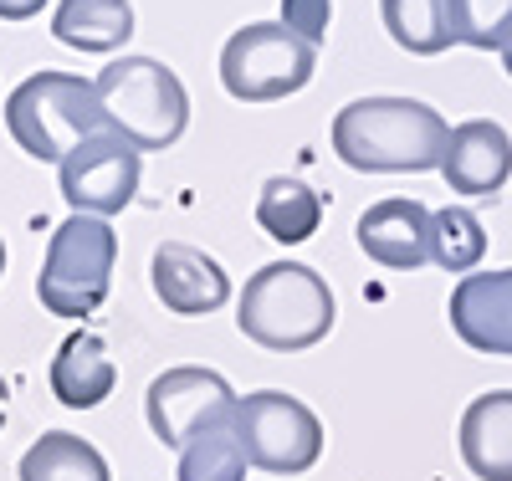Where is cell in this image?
Instances as JSON below:
<instances>
[{
  "label": "cell",
  "mask_w": 512,
  "mask_h": 481,
  "mask_svg": "<svg viewBox=\"0 0 512 481\" xmlns=\"http://www.w3.org/2000/svg\"><path fill=\"white\" fill-rule=\"evenodd\" d=\"M451 123L420 98H354L333 118V154L359 174L441 169Z\"/></svg>",
  "instance_id": "6da1fadb"
},
{
  "label": "cell",
  "mask_w": 512,
  "mask_h": 481,
  "mask_svg": "<svg viewBox=\"0 0 512 481\" xmlns=\"http://www.w3.org/2000/svg\"><path fill=\"white\" fill-rule=\"evenodd\" d=\"M338 302L328 282L303 261H267L236 302V328L267 354H303L333 333Z\"/></svg>",
  "instance_id": "7a4b0ae2"
},
{
  "label": "cell",
  "mask_w": 512,
  "mask_h": 481,
  "mask_svg": "<svg viewBox=\"0 0 512 481\" xmlns=\"http://www.w3.org/2000/svg\"><path fill=\"white\" fill-rule=\"evenodd\" d=\"M6 128L21 144V154L41 164H62L82 139H93L108 128L98 87L77 72H31L16 82V93L6 98Z\"/></svg>",
  "instance_id": "3957f363"
},
{
  "label": "cell",
  "mask_w": 512,
  "mask_h": 481,
  "mask_svg": "<svg viewBox=\"0 0 512 481\" xmlns=\"http://www.w3.org/2000/svg\"><path fill=\"white\" fill-rule=\"evenodd\" d=\"M98 103L113 134H123L134 149L159 154L169 144H180L185 123H190V93L185 82L154 57H118L98 77Z\"/></svg>",
  "instance_id": "277c9868"
},
{
  "label": "cell",
  "mask_w": 512,
  "mask_h": 481,
  "mask_svg": "<svg viewBox=\"0 0 512 481\" xmlns=\"http://www.w3.org/2000/svg\"><path fill=\"white\" fill-rule=\"evenodd\" d=\"M113 267H118V236L103 215H67L52 231L47 256H41L36 297L52 318H93L108 292H113Z\"/></svg>",
  "instance_id": "5b68a950"
},
{
  "label": "cell",
  "mask_w": 512,
  "mask_h": 481,
  "mask_svg": "<svg viewBox=\"0 0 512 481\" xmlns=\"http://www.w3.org/2000/svg\"><path fill=\"white\" fill-rule=\"evenodd\" d=\"M318 72V47L282 21H251L221 47V82L236 103H282Z\"/></svg>",
  "instance_id": "8992f818"
},
{
  "label": "cell",
  "mask_w": 512,
  "mask_h": 481,
  "mask_svg": "<svg viewBox=\"0 0 512 481\" xmlns=\"http://www.w3.org/2000/svg\"><path fill=\"white\" fill-rule=\"evenodd\" d=\"M236 430H241L246 461L272 476L313 471L328 441L323 420L297 395H287V389H256V395L236 400Z\"/></svg>",
  "instance_id": "52a82bcc"
},
{
  "label": "cell",
  "mask_w": 512,
  "mask_h": 481,
  "mask_svg": "<svg viewBox=\"0 0 512 481\" xmlns=\"http://www.w3.org/2000/svg\"><path fill=\"white\" fill-rule=\"evenodd\" d=\"M139 180H144V149H134L123 134H113V128H103V134H93V139H82L57 164L62 200L77 215H103V221L134 205Z\"/></svg>",
  "instance_id": "ba28073f"
},
{
  "label": "cell",
  "mask_w": 512,
  "mask_h": 481,
  "mask_svg": "<svg viewBox=\"0 0 512 481\" xmlns=\"http://www.w3.org/2000/svg\"><path fill=\"white\" fill-rule=\"evenodd\" d=\"M236 410V395L226 374L216 369H200V364H180V369H164L149 395H144V415H149V430L159 435V446L169 451H185V441L195 430L216 425Z\"/></svg>",
  "instance_id": "9c48e42d"
},
{
  "label": "cell",
  "mask_w": 512,
  "mask_h": 481,
  "mask_svg": "<svg viewBox=\"0 0 512 481\" xmlns=\"http://www.w3.org/2000/svg\"><path fill=\"white\" fill-rule=\"evenodd\" d=\"M149 282H154V297L164 302L175 318H210L231 302V277L216 256H205L185 241H164L154 246V261H149Z\"/></svg>",
  "instance_id": "30bf717a"
},
{
  "label": "cell",
  "mask_w": 512,
  "mask_h": 481,
  "mask_svg": "<svg viewBox=\"0 0 512 481\" xmlns=\"http://www.w3.org/2000/svg\"><path fill=\"white\" fill-rule=\"evenodd\" d=\"M451 333L492 359H512V267L502 272H466L451 287Z\"/></svg>",
  "instance_id": "8fae6325"
},
{
  "label": "cell",
  "mask_w": 512,
  "mask_h": 481,
  "mask_svg": "<svg viewBox=\"0 0 512 481\" xmlns=\"http://www.w3.org/2000/svg\"><path fill=\"white\" fill-rule=\"evenodd\" d=\"M441 180L451 195H477L492 200L512 180V139L497 118H466L451 128L446 154H441Z\"/></svg>",
  "instance_id": "7c38bea8"
},
{
  "label": "cell",
  "mask_w": 512,
  "mask_h": 481,
  "mask_svg": "<svg viewBox=\"0 0 512 481\" xmlns=\"http://www.w3.org/2000/svg\"><path fill=\"white\" fill-rule=\"evenodd\" d=\"M359 251L369 261L390 272H415L431 261V210L410 195H390V200H374L364 215H359Z\"/></svg>",
  "instance_id": "4fadbf2b"
},
{
  "label": "cell",
  "mask_w": 512,
  "mask_h": 481,
  "mask_svg": "<svg viewBox=\"0 0 512 481\" xmlns=\"http://www.w3.org/2000/svg\"><path fill=\"white\" fill-rule=\"evenodd\" d=\"M461 461L477 481H512V389H487L466 405Z\"/></svg>",
  "instance_id": "5bb4252c"
},
{
  "label": "cell",
  "mask_w": 512,
  "mask_h": 481,
  "mask_svg": "<svg viewBox=\"0 0 512 481\" xmlns=\"http://www.w3.org/2000/svg\"><path fill=\"white\" fill-rule=\"evenodd\" d=\"M52 395L67 405V410H98L108 395H113V384H118V369L108 359V343L88 328H77L62 338L57 348V359H52Z\"/></svg>",
  "instance_id": "9a60e30c"
},
{
  "label": "cell",
  "mask_w": 512,
  "mask_h": 481,
  "mask_svg": "<svg viewBox=\"0 0 512 481\" xmlns=\"http://www.w3.org/2000/svg\"><path fill=\"white\" fill-rule=\"evenodd\" d=\"M52 36L77 52H118L134 36V6L128 0H62L52 11Z\"/></svg>",
  "instance_id": "2e32d148"
},
{
  "label": "cell",
  "mask_w": 512,
  "mask_h": 481,
  "mask_svg": "<svg viewBox=\"0 0 512 481\" xmlns=\"http://www.w3.org/2000/svg\"><path fill=\"white\" fill-rule=\"evenodd\" d=\"M256 226H262L272 241H282V246L308 241L323 226V195L308 190L303 180L272 174V180L262 185V195H256Z\"/></svg>",
  "instance_id": "e0dca14e"
},
{
  "label": "cell",
  "mask_w": 512,
  "mask_h": 481,
  "mask_svg": "<svg viewBox=\"0 0 512 481\" xmlns=\"http://www.w3.org/2000/svg\"><path fill=\"white\" fill-rule=\"evenodd\" d=\"M21 481H113L103 451L72 430H47L21 456Z\"/></svg>",
  "instance_id": "ac0fdd59"
},
{
  "label": "cell",
  "mask_w": 512,
  "mask_h": 481,
  "mask_svg": "<svg viewBox=\"0 0 512 481\" xmlns=\"http://www.w3.org/2000/svg\"><path fill=\"white\" fill-rule=\"evenodd\" d=\"M379 16L390 41L410 57H441L456 41L451 0H379Z\"/></svg>",
  "instance_id": "d6986e66"
},
{
  "label": "cell",
  "mask_w": 512,
  "mask_h": 481,
  "mask_svg": "<svg viewBox=\"0 0 512 481\" xmlns=\"http://www.w3.org/2000/svg\"><path fill=\"white\" fill-rule=\"evenodd\" d=\"M246 446L236 430V410L216 425L195 430L180 451V481H246Z\"/></svg>",
  "instance_id": "ffe728a7"
},
{
  "label": "cell",
  "mask_w": 512,
  "mask_h": 481,
  "mask_svg": "<svg viewBox=\"0 0 512 481\" xmlns=\"http://www.w3.org/2000/svg\"><path fill=\"white\" fill-rule=\"evenodd\" d=\"M487 256V226L477 221V210L466 205H441L431 210V261L451 277L477 272V261Z\"/></svg>",
  "instance_id": "44dd1931"
},
{
  "label": "cell",
  "mask_w": 512,
  "mask_h": 481,
  "mask_svg": "<svg viewBox=\"0 0 512 481\" xmlns=\"http://www.w3.org/2000/svg\"><path fill=\"white\" fill-rule=\"evenodd\" d=\"M456 41L477 52H507L512 47V0H451Z\"/></svg>",
  "instance_id": "7402d4cb"
},
{
  "label": "cell",
  "mask_w": 512,
  "mask_h": 481,
  "mask_svg": "<svg viewBox=\"0 0 512 481\" xmlns=\"http://www.w3.org/2000/svg\"><path fill=\"white\" fill-rule=\"evenodd\" d=\"M328 21H333V0H282V26L313 41V47L328 36Z\"/></svg>",
  "instance_id": "603a6c76"
},
{
  "label": "cell",
  "mask_w": 512,
  "mask_h": 481,
  "mask_svg": "<svg viewBox=\"0 0 512 481\" xmlns=\"http://www.w3.org/2000/svg\"><path fill=\"white\" fill-rule=\"evenodd\" d=\"M41 6L47 0H0V21H31V16H41Z\"/></svg>",
  "instance_id": "cb8c5ba5"
},
{
  "label": "cell",
  "mask_w": 512,
  "mask_h": 481,
  "mask_svg": "<svg viewBox=\"0 0 512 481\" xmlns=\"http://www.w3.org/2000/svg\"><path fill=\"white\" fill-rule=\"evenodd\" d=\"M6 400H11V389H6V379H0V430H6Z\"/></svg>",
  "instance_id": "d4e9b609"
},
{
  "label": "cell",
  "mask_w": 512,
  "mask_h": 481,
  "mask_svg": "<svg viewBox=\"0 0 512 481\" xmlns=\"http://www.w3.org/2000/svg\"><path fill=\"white\" fill-rule=\"evenodd\" d=\"M502 67H507V77H512V47H507V52H502Z\"/></svg>",
  "instance_id": "484cf974"
},
{
  "label": "cell",
  "mask_w": 512,
  "mask_h": 481,
  "mask_svg": "<svg viewBox=\"0 0 512 481\" xmlns=\"http://www.w3.org/2000/svg\"><path fill=\"white\" fill-rule=\"evenodd\" d=\"M0 277H6V241H0Z\"/></svg>",
  "instance_id": "4316f807"
}]
</instances>
